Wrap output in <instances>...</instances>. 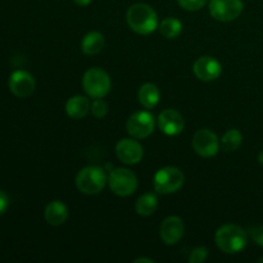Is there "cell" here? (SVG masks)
<instances>
[{
    "instance_id": "1",
    "label": "cell",
    "mask_w": 263,
    "mask_h": 263,
    "mask_svg": "<svg viewBox=\"0 0 263 263\" xmlns=\"http://www.w3.org/2000/svg\"><path fill=\"white\" fill-rule=\"evenodd\" d=\"M126 21L128 27L139 35H151L159 26L157 12L145 3L131 5L126 13Z\"/></svg>"
},
{
    "instance_id": "2",
    "label": "cell",
    "mask_w": 263,
    "mask_h": 263,
    "mask_svg": "<svg viewBox=\"0 0 263 263\" xmlns=\"http://www.w3.org/2000/svg\"><path fill=\"white\" fill-rule=\"evenodd\" d=\"M216 246L226 254H236L248 244V234L243 228L234 223L221 226L215 234Z\"/></svg>"
},
{
    "instance_id": "3",
    "label": "cell",
    "mask_w": 263,
    "mask_h": 263,
    "mask_svg": "<svg viewBox=\"0 0 263 263\" xmlns=\"http://www.w3.org/2000/svg\"><path fill=\"white\" fill-rule=\"evenodd\" d=\"M108 184V176L99 166L84 167L76 176V186L85 195H97Z\"/></svg>"
},
{
    "instance_id": "4",
    "label": "cell",
    "mask_w": 263,
    "mask_h": 263,
    "mask_svg": "<svg viewBox=\"0 0 263 263\" xmlns=\"http://www.w3.org/2000/svg\"><path fill=\"white\" fill-rule=\"evenodd\" d=\"M185 176L177 167L166 166L159 168L153 177V186L158 194H174L184 186Z\"/></svg>"
},
{
    "instance_id": "5",
    "label": "cell",
    "mask_w": 263,
    "mask_h": 263,
    "mask_svg": "<svg viewBox=\"0 0 263 263\" xmlns=\"http://www.w3.org/2000/svg\"><path fill=\"white\" fill-rule=\"evenodd\" d=\"M82 87H84L87 97L92 98V99L104 98L110 91L112 81H110L109 74L104 69L94 67V68L87 69L84 73Z\"/></svg>"
},
{
    "instance_id": "6",
    "label": "cell",
    "mask_w": 263,
    "mask_h": 263,
    "mask_svg": "<svg viewBox=\"0 0 263 263\" xmlns=\"http://www.w3.org/2000/svg\"><path fill=\"white\" fill-rule=\"evenodd\" d=\"M108 185L113 194L130 197L138 189V177L128 168H115L108 176Z\"/></svg>"
},
{
    "instance_id": "7",
    "label": "cell",
    "mask_w": 263,
    "mask_h": 263,
    "mask_svg": "<svg viewBox=\"0 0 263 263\" xmlns=\"http://www.w3.org/2000/svg\"><path fill=\"white\" fill-rule=\"evenodd\" d=\"M156 127V118L149 110H138L128 117L126 128L131 138L138 140L149 138Z\"/></svg>"
},
{
    "instance_id": "8",
    "label": "cell",
    "mask_w": 263,
    "mask_h": 263,
    "mask_svg": "<svg viewBox=\"0 0 263 263\" xmlns=\"http://www.w3.org/2000/svg\"><path fill=\"white\" fill-rule=\"evenodd\" d=\"M210 14L218 22H231L243 13V0H211Z\"/></svg>"
},
{
    "instance_id": "9",
    "label": "cell",
    "mask_w": 263,
    "mask_h": 263,
    "mask_svg": "<svg viewBox=\"0 0 263 263\" xmlns=\"http://www.w3.org/2000/svg\"><path fill=\"white\" fill-rule=\"evenodd\" d=\"M193 149L203 158H212L220 151L221 143L217 135L210 128H200L193 136Z\"/></svg>"
},
{
    "instance_id": "10",
    "label": "cell",
    "mask_w": 263,
    "mask_h": 263,
    "mask_svg": "<svg viewBox=\"0 0 263 263\" xmlns=\"http://www.w3.org/2000/svg\"><path fill=\"white\" fill-rule=\"evenodd\" d=\"M116 156L122 163L138 164L144 157V148L138 139L126 138L121 139L116 145Z\"/></svg>"
},
{
    "instance_id": "11",
    "label": "cell",
    "mask_w": 263,
    "mask_h": 263,
    "mask_svg": "<svg viewBox=\"0 0 263 263\" xmlns=\"http://www.w3.org/2000/svg\"><path fill=\"white\" fill-rule=\"evenodd\" d=\"M193 72L200 81L211 82L217 80L222 73L221 63L216 58L210 55L199 57L193 64Z\"/></svg>"
},
{
    "instance_id": "12",
    "label": "cell",
    "mask_w": 263,
    "mask_h": 263,
    "mask_svg": "<svg viewBox=\"0 0 263 263\" xmlns=\"http://www.w3.org/2000/svg\"><path fill=\"white\" fill-rule=\"evenodd\" d=\"M185 225L179 216H168L164 218L159 228V236L166 246H175L182 239Z\"/></svg>"
},
{
    "instance_id": "13",
    "label": "cell",
    "mask_w": 263,
    "mask_h": 263,
    "mask_svg": "<svg viewBox=\"0 0 263 263\" xmlns=\"http://www.w3.org/2000/svg\"><path fill=\"white\" fill-rule=\"evenodd\" d=\"M35 79L27 71H14L9 77V90L18 98H27L35 91Z\"/></svg>"
},
{
    "instance_id": "14",
    "label": "cell",
    "mask_w": 263,
    "mask_h": 263,
    "mask_svg": "<svg viewBox=\"0 0 263 263\" xmlns=\"http://www.w3.org/2000/svg\"><path fill=\"white\" fill-rule=\"evenodd\" d=\"M158 127L164 135L177 136L184 131L185 121L181 113L175 109H166L158 117Z\"/></svg>"
},
{
    "instance_id": "15",
    "label": "cell",
    "mask_w": 263,
    "mask_h": 263,
    "mask_svg": "<svg viewBox=\"0 0 263 263\" xmlns=\"http://www.w3.org/2000/svg\"><path fill=\"white\" fill-rule=\"evenodd\" d=\"M90 108H91V103H90L89 98L84 97V95H74V97L69 98L66 103L67 116L73 120H81V118L86 117L87 113L90 112Z\"/></svg>"
},
{
    "instance_id": "16",
    "label": "cell",
    "mask_w": 263,
    "mask_h": 263,
    "mask_svg": "<svg viewBox=\"0 0 263 263\" xmlns=\"http://www.w3.org/2000/svg\"><path fill=\"white\" fill-rule=\"evenodd\" d=\"M45 220L51 226H61L68 218V208L62 200H53L45 208Z\"/></svg>"
},
{
    "instance_id": "17",
    "label": "cell",
    "mask_w": 263,
    "mask_h": 263,
    "mask_svg": "<svg viewBox=\"0 0 263 263\" xmlns=\"http://www.w3.org/2000/svg\"><path fill=\"white\" fill-rule=\"evenodd\" d=\"M105 40L104 36L99 31H91V32L86 33L81 41V51L86 55H97V54L102 53L104 49Z\"/></svg>"
},
{
    "instance_id": "18",
    "label": "cell",
    "mask_w": 263,
    "mask_h": 263,
    "mask_svg": "<svg viewBox=\"0 0 263 263\" xmlns=\"http://www.w3.org/2000/svg\"><path fill=\"white\" fill-rule=\"evenodd\" d=\"M138 98L140 104L146 109H153L161 99V91H159L158 86L153 82H146V84L141 85L139 89Z\"/></svg>"
},
{
    "instance_id": "19",
    "label": "cell",
    "mask_w": 263,
    "mask_h": 263,
    "mask_svg": "<svg viewBox=\"0 0 263 263\" xmlns=\"http://www.w3.org/2000/svg\"><path fill=\"white\" fill-rule=\"evenodd\" d=\"M158 207V198L154 193H145L140 195L135 203V211L141 217H148L152 216L157 211Z\"/></svg>"
},
{
    "instance_id": "20",
    "label": "cell",
    "mask_w": 263,
    "mask_h": 263,
    "mask_svg": "<svg viewBox=\"0 0 263 263\" xmlns=\"http://www.w3.org/2000/svg\"><path fill=\"white\" fill-rule=\"evenodd\" d=\"M159 32L163 35V37L168 39V40H174V39L179 37L182 32V23L181 21L177 18L168 17L164 18L158 26Z\"/></svg>"
},
{
    "instance_id": "21",
    "label": "cell",
    "mask_w": 263,
    "mask_h": 263,
    "mask_svg": "<svg viewBox=\"0 0 263 263\" xmlns=\"http://www.w3.org/2000/svg\"><path fill=\"white\" fill-rule=\"evenodd\" d=\"M221 148L228 153L235 152L240 148L241 143H243V134L238 130V128H230L223 134L222 139H221Z\"/></svg>"
},
{
    "instance_id": "22",
    "label": "cell",
    "mask_w": 263,
    "mask_h": 263,
    "mask_svg": "<svg viewBox=\"0 0 263 263\" xmlns=\"http://www.w3.org/2000/svg\"><path fill=\"white\" fill-rule=\"evenodd\" d=\"M90 110L95 118L100 120V118H104L108 113V104L105 103V100H103V98H97V99L92 100Z\"/></svg>"
},
{
    "instance_id": "23",
    "label": "cell",
    "mask_w": 263,
    "mask_h": 263,
    "mask_svg": "<svg viewBox=\"0 0 263 263\" xmlns=\"http://www.w3.org/2000/svg\"><path fill=\"white\" fill-rule=\"evenodd\" d=\"M180 7L187 12H197L205 5L207 0H177Z\"/></svg>"
},
{
    "instance_id": "24",
    "label": "cell",
    "mask_w": 263,
    "mask_h": 263,
    "mask_svg": "<svg viewBox=\"0 0 263 263\" xmlns=\"http://www.w3.org/2000/svg\"><path fill=\"white\" fill-rule=\"evenodd\" d=\"M208 257V249L205 247H197L190 252L189 262L190 263H200L204 262Z\"/></svg>"
},
{
    "instance_id": "25",
    "label": "cell",
    "mask_w": 263,
    "mask_h": 263,
    "mask_svg": "<svg viewBox=\"0 0 263 263\" xmlns=\"http://www.w3.org/2000/svg\"><path fill=\"white\" fill-rule=\"evenodd\" d=\"M249 234H251L252 240H253L257 246L263 247V225L252 228L251 231H249Z\"/></svg>"
},
{
    "instance_id": "26",
    "label": "cell",
    "mask_w": 263,
    "mask_h": 263,
    "mask_svg": "<svg viewBox=\"0 0 263 263\" xmlns=\"http://www.w3.org/2000/svg\"><path fill=\"white\" fill-rule=\"evenodd\" d=\"M8 207H9V198H8L7 193L0 190V216L7 212Z\"/></svg>"
},
{
    "instance_id": "27",
    "label": "cell",
    "mask_w": 263,
    "mask_h": 263,
    "mask_svg": "<svg viewBox=\"0 0 263 263\" xmlns=\"http://www.w3.org/2000/svg\"><path fill=\"white\" fill-rule=\"evenodd\" d=\"M74 4L79 5V7H87L89 4H91L92 0H73Z\"/></svg>"
},
{
    "instance_id": "28",
    "label": "cell",
    "mask_w": 263,
    "mask_h": 263,
    "mask_svg": "<svg viewBox=\"0 0 263 263\" xmlns=\"http://www.w3.org/2000/svg\"><path fill=\"white\" fill-rule=\"evenodd\" d=\"M135 263H140V262H146V263H154V259H151V258H145V257H140V258H136Z\"/></svg>"
},
{
    "instance_id": "29",
    "label": "cell",
    "mask_w": 263,
    "mask_h": 263,
    "mask_svg": "<svg viewBox=\"0 0 263 263\" xmlns=\"http://www.w3.org/2000/svg\"><path fill=\"white\" fill-rule=\"evenodd\" d=\"M258 162L263 166V149L259 152V154H258Z\"/></svg>"
},
{
    "instance_id": "30",
    "label": "cell",
    "mask_w": 263,
    "mask_h": 263,
    "mask_svg": "<svg viewBox=\"0 0 263 263\" xmlns=\"http://www.w3.org/2000/svg\"><path fill=\"white\" fill-rule=\"evenodd\" d=\"M258 262H263V258H259V259H258Z\"/></svg>"
}]
</instances>
